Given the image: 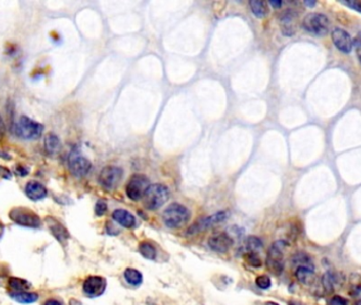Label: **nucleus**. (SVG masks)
<instances>
[{
    "mask_svg": "<svg viewBox=\"0 0 361 305\" xmlns=\"http://www.w3.org/2000/svg\"><path fill=\"white\" fill-rule=\"evenodd\" d=\"M9 291H30L32 284L27 280L19 278H10L8 282Z\"/></svg>",
    "mask_w": 361,
    "mask_h": 305,
    "instance_id": "nucleus-21",
    "label": "nucleus"
},
{
    "mask_svg": "<svg viewBox=\"0 0 361 305\" xmlns=\"http://www.w3.org/2000/svg\"><path fill=\"white\" fill-rule=\"evenodd\" d=\"M262 241L256 237H249L245 242V248L247 252H256L257 250L262 248Z\"/></svg>",
    "mask_w": 361,
    "mask_h": 305,
    "instance_id": "nucleus-27",
    "label": "nucleus"
},
{
    "mask_svg": "<svg viewBox=\"0 0 361 305\" xmlns=\"http://www.w3.org/2000/svg\"><path fill=\"white\" fill-rule=\"evenodd\" d=\"M296 16H297L296 12L293 11L292 9L285 10L280 16L281 25H282V33L286 35V36H292V35L295 34V28L293 26V22Z\"/></svg>",
    "mask_w": 361,
    "mask_h": 305,
    "instance_id": "nucleus-15",
    "label": "nucleus"
},
{
    "mask_svg": "<svg viewBox=\"0 0 361 305\" xmlns=\"http://www.w3.org/2000/svg\"><path fill=\"white\" fill-rule=\"evenodd\" d=\"M342 5L351 8L352 10H355L359 13H361V2H358V0H350V2H342Z\"/></svg>",
    "mask_w": 361,
    "mask_h": 305,
    "instance_id": "nucleus-31",
    "label": "nucleus"
},
{
    "mask_svg": "<svg viewBox=\"0 0 361 305\" xmlns=\"http://www.w3.org/2000/svg\"><path fill=\"white\" fill-rule=\"evenodd\" d=\"M285 247L286 243L284 241H277L268 249L266 256V266L268 271L275 276L281 275L284 269L283 250Z\"/></svg>",
    "mask_w": 361,
    "mask_h": 305,
    "instance_id": "nucleus-5",
    "label": "nucleus"
},
{
    "mask_svg": "<svg viewBox=\"0 0 361 305\" xmlns=\"http://www.w3.org/2000/svg\"><path fill=\"white\" fill-rule=\"evenodd\" d=\"M123 170L114 167V166H108L105 167L99 176V182L101 185L107 190H112L119 184L120 180L123 178Z\"/></svg>",
    "mask_w": 361,
    "mask_h": 305,
    "instance_id": "nucleus-8",
    "label": "nucleus"
},
{
    "mask_svg": "<svg viewBox=\"0 0 361 305\" xmlns=\"http://www.w3.org/2000/svg\"><path fill=\"white\" fill-rule=\"evenodd\" d=\"M305 5H307V6H309V7H314V6H316V3L315 2H305Z\"/></svg>",
    "mask_w": 361,
    "mask_h": 305,
    "instance_id": "nucleus-40",
    "label": "nucleus"
},
{
    "mask_svg": "<svg viewBox=\"0 0 361 305\" xmlns=\"http://www.w3.org/2000/svg\"><path fill=\"white\" fill-rule=\"evenodd\" d=\"M346 304H347V301L340 296L333 297L328 303V305H346Z\"/></svg>",
    "mask_w": 361,
    "mask_h": 305,
    "instance_id": "nucleus-33",
    "label": "nucleus"
},
{
    "mask_svg": "<svg viewBox=\"0 0 361 305\" xmlns=\"http://www.w3.org/2000/svg\"><path fill=\"white\" fill-rule=\"evenodd\" d=\"M249 7L252 14L258 18H262L267 14L266 4L264 2H260V0H251V2H249Z\"/></svg>",
    "mask_w": 361,
    "mask_h": 305,
    "instance_id": "nucleus-23",
    "label": "nucleus"
},
{
    "mask_svg": "<svg viewBox=\"0 0 361 305\" xmlns=\"http://www.w3.org/2000/svg\"><path fill=\"white\" fill-rule=\"evenodd\" d=\"M170 192L168 187L156 183L150 184L145 195H144V204L148 210H158L169 199Z\"/></svg>",
    "mask_w": 361,
    "mask_h": 305,
    "instance_id": "nucleus-2",
    "label": "nucleus"
},
{
    "mask_svg": "<svg viewBox=\"0 0 361 305\" xmlns=\"http://www.w3.org/2000/svg\"><path fill=\"white\" fill-rule=\"evenodd\" d=\"M4 232H5V226H4V224H3V222H2V221H0V239H2V237H3V234H4Z\"/></svg>",
    "mask_w": 361,
    "mask_h": 305,
    "instance_id": "nucleus-38",
    "label": "nucleus"
},
{
    "mask_svg": "<svg viewBox=\"0 0 361 305\" xmlns=\"http://www.w3.org/2000/svg\"><path fill=\"white\" fill-rule=\"evenodd\" d=\"M5 133H6V124H5V121L3 119L2 115H0V137L4 136Z\"/></svg>",
    "mask_w": 361,
    "mask_h": 305,
    "instance_id": "nucleus-36",
    "label": "nucleus"
},
{
    "mask_svg": "<svg viewBox=\"0 0 361 305\" xmlns=\"http://www.w3.org/2000/svg\"><path fill=\"white\" fill-rule=\"evenodd\" d=\"M49 228H50L53 236L59 242H64L69 238V233H68L67 229L55 219H51V221L49 220Z\"/></svg>",
    "mask_w": 361,
    "mask_h": 305,
    "instance_id": "nucleus-20",
    "label": "nucleus"
},
{
    "mask_svg": "<svg viewBox=\"0 0 361 305\" xmlns=\"http://www.w3.org/2000/svg\"><path fill=\"white\" fill-rule=\"evenodd\" d=\"M354 46H355V49H356V53H357V56L359 58V61L361 63V32H359L357 35H356V37L354 40Z\"/></svg>",
    "mask_w": 361,
    "mask_h": 305,
    "instance_id": "nucleus-32",
    "label": "nucleus"
},
{
    "mask_svg": "<svg viewBox=\"0 0 361 305\" xmlns=\"http://www.w3.org/2000/svg\"><path fill=\"white\" fill-rule=\"evenodd\" d=\"M293 263L297 264L299 266H305L310 269H314V264H312V260L307 255L306 253H297L293 257Z\"/></svg>",
    "mask_w": 361,
    "mask_h": 305,
    "instance_id": "nucleus-26",
    "label": "nucleus"
},
{
    "mask_svg": "<svg viewBox=\"0 0 361 305\" xmlns=\"http://www.w3.org/2000/svg\"><path fill=\"white\" fill-rule=\"evenodd\" d=\"M337 282V280L335 278V276L332 274V273H326L323 275L322 277V280H321V283L323 285V288L326 289V291L328 292V294H332V292L334 291V286H335V283Z\"/></svg>",
    "mask_w": 361,
    "mask_h": 305,
    "instance_id": "nucleus-25",
    "label": "nucleus"
},
{
    "mask_svg": "<svg viewBox=\"0 0 361 305\" xmlns=\"http://www.w3.org/2000/svg\"><path fill=\"white\" fill-rule=\"evenodd\" d=\"M68 166L71 174L77 178H82L87 176L92 168L91 162L77 154V151H71L68 160Z\"/></svg>",
    "mask_w": 361,
    "mask_h": 305,
    "instance_id": "nucleus-9",
    "label": "nucleus"
},
{
    "mask_svg": "<svg viewBox=\"0 0 361 305\" xmlns=\"http://www.w3.org/2000/svg\"><path fill=\"white\" fill-rule=\"evenodd\" d=\"M42 305H65L63 303L62 300H59V299H56V298H50V299H48L46 300Z\"/></svg>",
    "mask_w": 361,
    "mask_h": 305,
    "instance_id": "nucleus-34",
    "label": "nucleus"
},
{
    "mask_svg": "<svg viewBox=\"0 0 361 305\" xmlns=\"http://www.w3.org/2000/svg\"><path fill=\"white\" fill-rule=\"evenodd\" d=\"M139 251L144 257H145V259L150 261L155 260L156 250L154 248V246L149 242H142L139 246Z\"/></svg>",
    "mask_w": 361,
    "mask_h": 305,
    "instance_id": "nucleus-24",
    "label": "nucleus"
},
{
    "mask_svg": "<svg viewBox=\"0 0 361 305\" xmlns=\"http://www.w3.org/2000/svg\"><path fill=\"white\" fill-rule=\"evenodd\" d=\"M150 185L149 179L145 175L136 174L131 177L126 186V194L132 201H140L145 195Z\"/></svg>",
    "mask_w": 361,
    "mask_h": 305,
    "instance_id": "nucleus-7",
    "label": "nucleus"
},
{
    "mask_svg": "<svg viewBox=\"0 0 361 305\" xmlns=\"http://www.w3.org/2000/svg\"><path fill=\"white\" fill-rule=\"evenodd\" d=\"M44 149L49 155H56L62 149L59 138L54 134H48L44 138Z\"/></svg>",
    "mask_w": 361,
    "mask_h": 305,
    "instance_id": "nucleus-19",
    "label": "nucleus"
},
{
    "mask_svg": "<svg viewBox=\"0 0 361 305\" xmlns=\"http://www.w3.org/2000/svg\"><path fill=\"white\" fill-rule=\"evenodd\" d=\"M233 244H234V240L232 239L230 234H227L225 232L215 233L208 240L209 248L212 251L218 253H226L232 248Z\"/></svg>",
    "mask_w": 361,
    "mask_h": 305,
    "instance_id": "nucleus-12",
    "label": "nucleus"
},
{
    "mask_svg": "<svg viewBox=\"0 0 361 305\" xmlns=\"http://www.w3.org/2000/svg\"><path fill=\"white\" fill-rule=\"evenodd\" d=\"M302 27L308 33L316 35V36H323L329 32L330 20L329 18L321 13H309L307 14L303 21Z\"/></svg>",
    "mask_w": 361,
    "mask_h": 305,
    "instance_id": "nucleus-6",
    "label": "nucleus"
},
{
    "mask_svg": "<svg viewBox=\"0 0 361 305\" xmlns=\"http://www.w3.org/2000/svg\"><path fill=\"white\" fill-rule=\"evenodd\" d=\"M43 132V125L30 119L27 116H21L15 124L14 133L18 138L25 140L38 139Z\"/></svg>",
    "mask_w": 361,
    "mask_h": 305,
    "instance_id": "nucleus-3",
    "label": "nucleus"
},
{
    "mask_svg": "<svg viewBox=\"0 0 361 305\" xmlns=\"http://www.w3.org/2000/svg\"><path fill=\"white\" fill-rule=\"evenodd\" d=\"M9 217L15 224L27 228H39L41 219L33 210L25 207H15L10 211Z\"/></svg>",
    "mask_w": 361,
    "mask_h": 305,
    "instance_id": "nucleus-4",
    "label": "nucleus"
},
{
    "mask_svg": "<svg viewBox=\"0 0 361 305\" xmlns=\"http://www.w3.org/2000/svg\"><path fill=\"white\" fill-rule=\"evenodd\" d=\"M189 210L185 206L177 203L168 206L163 213V220L165 225L171 229L182 227L189 220Z\"/></svg>",
    "mask_w": 361,
    "mask_h": 305,
    "instance_id": "nucleus-1",
    "label": "nucleus"
},
{
    "mask_svg": "<svg viewBox=\"0 0 361 305\" xmlns=\"http://www.w3.org/2000/svg\"><path fill=\"white\" fill-rule=\"evenodd\" d=\"M288 305H304V304L300 303L298 301H290V302H288Z\"/></svg>",
    "mask_w": 361,
    "mask_h": 305,
    "instance_id": "nucleus-39",
    "label": "nucleus"
},
{
    "mask_svg": "<svg viewBox=\"0 0 361 305\" xmlns=\"http://www.w3.org/2000/svg\"><path fill=\"white\" fill-rule=\"evenodd\" d=\"M112 218L117 222V224L128 229H131L136 226L134 216L130 212H128L127 210H123V209L115 210L112 213Z\"/></svg>",
    "mask_w": 361,
    "mask_h": 305,
    "instance_id": "nucleus-16",
    "label": "nucleus"
},
{
    "mask_svg": "<svg viewBox=\"0 0 361 305\" xmlns=\"http://www.w3.org/2000/svg\"><path fill=\"white\" fill-rule=\"evenodd\" d=\"M332 41L335 47L342 53H350L353 49V40L345 30L336 28L332 32Z\"/></svg>",
    "mask_w": 361,
    "mask_h": 305,
    "instance_id": "nucleus-13",
    "label": "nucleus"
},
{
    "mask_svg": "<svg viewBox=\"0 0 361 305\" xmlns=\"http://www.w3.org/2000/svg\"><path fill=\"white\" fill-rule=\"evenodd\" d=\"M227 218H228L227 211H219V212H216L208 217L203 218V219L199 220L198 222H195L194 225L189 227L187 234H196V233L202 232L208 228L219 225V224H221V222H224Z\"/></svg>",
    "mask_w": 361,
    "mask_h": 305,
    "instance_id": "nucleus-10",
    "label": "nucleus"
},
{
    "mask_svg": "<svg viewBox=\"0 0 361 305\" xmlns=\"http://www.w3.org/2000/svg\"><path fill=\"white\" fill-rule=\"evenodd\" d=\"M256 284L260 289H268L272 286V281L268 276L262 275L256 279Z\"/></svg>",
    "mask_w": 361,
    "mask_h": 305,
    "instance_id": "nucleus-28",
    "label": "nucleus"
},
{
    "mask_svg": "<svg viewBox=\"0 0 361 305\" xmlns=\"http://www.w3.org/2000/svg\"><path fill=\"white\" fill-rule=\"evenodd\" d=\"M106 279L100 276H90L82 283V291L89 298H98L102 296L106 289Z\"/></svg>",
    "mask_w": 361,
    "mask_h": 305,
    "instance_id": "nucleus-11",
    "label": "nucleus"
},
{
    "mask_svg": "<svg viewBox=\"0 0 361 305\" xmlns=\"http://www.w3.org/2000/svg\"><path fill=\"white\" fill-rule=\"evenodd\" d=\"M282 2H280V0H274V2H273V0H272V2H269V5L272 6V7H274L275 9H279V8H281V6H282Z\"/></svg>",
    "mask_w": 361,
    "mask_h": 305,
    "instance_id": "nucleus-37",
    "label": "nucleus"
},
{
    "mask_svg": "<svg viewBox=\"0 0 361 305\" xmlns=\"http://www.w3.org/2000/svg\"><path fill=\"white\" fill-rule=\"evenodd\" d=\"M124 277L127 282L133 286H139L143 282V275L134 268H127L124 273Z\"/></svg>",
    "mask_w": 361,
    "mask_h": 305,
    "instance_id": "nucleus-22",
    "label": "nucleus"
},
{
    "mask_svg": "<svg viewBox=\"0 0 361 305\" xmlns=\"http://www.w3.org/2000/svg\"><path fill=\"white\" fill-rule=\"evenodd\" d=\"M9 296L21 304H30L38 300V295L32 291H8Z\"/></svg>",
    "mask_w": 361,
    "mask_h": 305,
    "instance_id": "nucleus-17",
    "label": "nucleus"
},
{
    "mask_svg": "<svg viewBox=\"0 0 361 305\" xmlns=\"http://www.w3.org/2000/svg\"><path fill=\"white\" fill-rule=\"evenodd\" d=\"M265 305H279L278 303H276V302H273V301H268L265 303Z\"/></svg>",
    "mask_w": 361,
    "mask_h": 305,
    "instance_id": "nucleus-41",
    "label": "nucleus"
},
{
    "mask_svg": "<svg viewBox=\"0 0 361 305\" xmlns=\"http://www.w3.org/2000/svg\"><path fill=\"white\" fill-rule=\"evenodd\" d=\"M25 192H26V195L31 199V201H34V202L41 201V199H43L48 194L46 186L36 180H30L26 184Z\"/></svg>",
    "mask_w": 361,
    "mask_h": 305,
    "instance_id": "nucleus-14",
    "label": "nucleus"
},
{
    "mask_svg": "<svg viewBox=\"0 0 361 305\" xmlns=\"http://www.w3.org/2000/svg\"><path fill=\"white\" fill-rule=\"evenodd\" d=\"M246 260L249 265L254 267H261L262 266V261L259 257V255L256 252H247L246 253Z\"/></svg>",
    "mask_w": 361,
    "mask_h": 305,
    "instance_id": "nucleus-29",
    "label": "nucleus"
},
{
    "mask_svg": "<svg viewBox=\"0 0 361 305\" xmlns=\"http://www.w3.org/2000/svg\"><path fill=\"white\" fill-rule=\"evenodd\" d=\"M351 295L355 298H360L361 297V286H357L353 288V291L351 292Z\"/></svg>",
    "mask_w": 361,
    "mask_h": 305,
    "instance_id": "nucleus-35",
    "label": "nucleus"
},
{
    "mask_svg": "<svg viewBox=\"0 0 361 305\" xmlns=\"http://www.w3.org/2000/svg\"><path fill=\"white\" fill-rule=\"evenodd\" d=\"M355 305H361V300H360V301H358V302H357V303H356Z\"/></svg>",
    "mask_w": 361,
    "mask_h": 305,
    "instance_id": "nucleus-42",
    "label": "nucleus"
},
{
    "mask_svg": "<svg viewBox=\"0 0 361 305\" xmlns=\"http://www.w3.org/2000/svg\"><path fill=\"white\" fill-rule=\"evenodd\" d=\"M107 209H108L107 203L103 201V199H100L95 205V214L98 216H103L107 212Z\"/></svg>",
    "mask_w": 361,
    "mask_h": 305,
    "instance_id": "nucleus-30",
    "label": "nucleus"
},
{
    "mask_svg": "<svg viewBox=\"0 0 361 305\" xmlns=\"http://www.w3.org/2000/svg\"><path fill=\"white\" fill-rule=\"evenodd\" d=\"M295 276L299 282L303 285H310L315 280L314 269H310L305 266H298Z\"/></svg>",
    "mask_w": 361,
    "mask_h": 305,
    "instance_id": "nucleus-18",
    "label": "nucleus"
}]
</instances>
